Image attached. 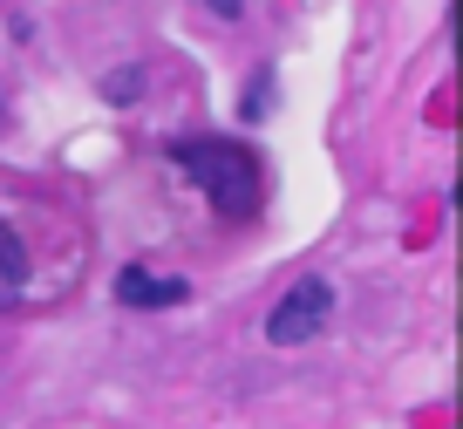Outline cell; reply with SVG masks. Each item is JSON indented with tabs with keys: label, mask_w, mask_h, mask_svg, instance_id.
<instances>
[{
	"label": "cell",
	"mask_w": 463,
	"mask_h": 429,
	"mask_svg": "<svg viewBox=\"0 0 463 429\" xmlns=\"http://www.w3.org/2000/svg\"><path fill=\"white\" fill-rule=\"evenodd\" d=\"M171 164L204 191L218 218H252L266 198V164L260 150H246L239 137H177L171 143Z\"/></svg>",
	"instance_id": "obj_1"
},
{
	"label": "cell",
	"mask_w": 463,
	"mask_h": 429,
	"mask_svg": "<svg viewBox=\"0 0 463 429\" xmlns=\"http://www.w3.org/2000/svg\"><path fill=\"white\" fill-rule=\"evenodd\" d=\"M327 320H334V286L327 280H300V286H287V293L273 300L266 341L273 348H307L314 334H327Z\"/></svg>",
	"instance_id": "obj_2"
},
{
	"label": "cell",
	"mask_w": 463,
	"mask_h": 429,
	"mask_svg": "<svg viewBox=\"0 0 463 429\" xmlns=\"http://www.w3.org/2000/svg\"><path fill=\"white\" fill-rule=\"evenodd\" d=\"M34 300V253L7 218H0V314H21Z\"/></svg>",
	"instance_id": "obj_3"
},
{
	"label": "cell",
	"mask_w": 463,
	"mask_h": 429,
	"mask_svg": "<svg viewBox=\"0 0 463 429\" xmlns=\"http://www.w3.org/2000/svg\"><path fill=\"white\" fill-rule=\"evenodd\" d=\"M116 300H123V307H184L191 280H177V272H150V266H123Z\"/></svg>",
	"instance_id": "obj_4"
},
{
	"label": "cell",
	"mask_w": 463,
	"mask_h": 429,
	"mask_svg": "<svg viewBox=\"0 0 463 429\" xmlns=\"http://www.w3.org/2000/svg\"><path fill=\"white\" fill-rule=\"evenodd\" d=\"M137 89H144V69H116V75H102V96H109V102H130Z\"/></svg>",
	"instance_id": "obj_5"
},
{
	"label": "cell",
	"mask_w": 463,
	"mask_h": 429,
	"mask_svg": "<svg viewBox=\"0 0 463 429\" xmlns=\"http://www.w3.org/2000/svg\"><path fill=\"white\" fill-rule=\"evenodd\" d=\"M204 7H212L218 21H239V14H246V0H204Z\"/></svg>",
	"instance_id": "obj_6"
},
{
	"label": "cell",
	"mask_w": 463,
	"mask_h": 429,
	"mask_svg": "<svg viewBox=\"0 0 463 429\" xmlns=\"http://www.w3.org/2000/svg\"><path fill=\"white\" fill-rule=\"evenodd\" d=\"M0 129H7V102H0Z\"/></svg>",
	"instance_id": "obj_7"
}]
</instances>
